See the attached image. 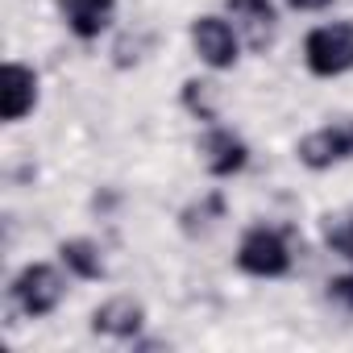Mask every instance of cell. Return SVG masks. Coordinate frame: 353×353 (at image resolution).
I'll return each mask as SVG.
<instances>
[{
	"instance_id": "9a60e30c",
	"label": "cell",
	"mask_w": 353,
	"mask_h": 353,
	"mask_svg": "<svg viewBox=\"0 0 353 353\" xmlns=\"http://www.w3.org/2000/svg\"><path fill=\"white\" fill-rule=\"evenodd\" d=\"M287 5H291L295 13H320V9L332 5V0H287Z\"/></svg>"
},
{
	"instance_id": "6da1fadb",
	"label": "cell",
	"mask_w": 353,
	"mask_h": 353,
	"mask_svg": "<svg viewBox=\"0 0 353 353\" xmlns=\"http://www.w3.org/2000/svg\"><path fill=\"white\" fill-rule=\"evenodd\" d=\"M303 63L316 79H336L353 71V21H332L312 30L303 42Z\"/></svg>"
},
{
	"instance_id": "ba28073f",
	"label": "cell",
	"mask_w": 353,
	"mask_h": 353,
	"mask_svg": "<svg viewBox=\"0 0 353 353\" xmlns=\"http://www.w3.org/2000/svg\"><path fill=\"white\" fill-rule=\"evenodd\" d=\"M225 9L233 13L241 38L254 46V50H266L274 42V30H279V13L270 0H225Z\"/></svg>"
},
{
	"instance_id": "4fadbf2b",
	"label": "cell",
	"mask_w": 353,
	"mask_h": 353,
	"mask_svg": "<svg viewBox=\"0 0 353 353\" xmlns=\"http://www.w3.org/2000/svg\"><path fill=\"white\" fill-rule=\"evenodd\" d=\"M324 241H328L332 254H341V258L353 262V212L324 216Z\"/></svg>"
},
{
	"instance_id": "7c38bea8",
	"label": "cell",
	"mask_w": 353,
	"mask_h": 353,
	"mask_svg": "<svg viewBox=\"0 0 353 353\" xmlns=\"http://www.w3.org/2000/svg\"><path fill=\"white\" fill-rule=\"evenodd\" d=\"M216 221H225V196H221V192L204 196L200 204L183 208V216H179V225H183V233H188V237H200V233H208Z\"/></svg>"
},
{
	"instance_id": "3957f363",
	"label": "cell",
	"mask_w": 353,
	"mask_h": 353,
	"mask_svg": "<svg viewBox=\"0 0 353 353\" xmlns=\"http://www.w3.org/2000/svg\"><path fill=\"white\" fill-rule=\"evenodd\" d=\"M9 295H13V303H17L30 320H42V316H50V312L63 303V279H59L54 266L30 262V266L9 283Z\"/></svg>"
},
{
	"instance_id": "5bb4252c",
	"label": "cell",
	"mask_w": 353,
	"mask_h": 353,
	"mask_svg": "<svg viewBox=\"0 0 353 353\" xmlns=\"http://www.w3.org/2000/svg\"><path fill=\"white\" fill-rule=\"evenodd\" d=\"M183 104L192 117H200L204 125H216V104H212V83L204 79H188L183 83Z\"/></svg>"
},
{
	"instance_id": "5b68a950",
	"label": "cell",
	"mask_w": 353,
	"mask_h": 353,
	"mask_svg": "<svg viewBox=\"0 0 353 353\" xmlns=\"http://www.w3.org/2000/svg\"><path fill=\"white\" fill-rule=\"evenodd\" d=\"M192 46L212 71H229L237 63V34L221 17H196L192 21Z\"/></svg>"
},
{
	"instance_id": "8fae6325",
	"label": "cell",
	"mask_w": 353,
	"mask_h": 353,
	"mask_svg": "<svg viewBox=\"0 0 353 353\" xmlns=\"http://www.w3.org/2000/svg\"><path fill=\"white\" fill-rule=\"evenodd\" d=\"M59 258H63V266H67L75 279H104V254H100V245L88 241V237L63 241V245H59Z\"/></svg>"
},
{
	"instance_id": "30bf717a",
	"label": "cell",
	"mask_w": 353,
	"mask_h": 353,
	"mask_svg": "<svg viewBox=\"0 0 353 353\" xmlns=\"http://www.w3.org/2000/svg\"><path fill=\"white\" fill-rule=\"evenodd\" d=\"M59 13L67 21V30L83 42L100 38L108 26H112V13H117V0H59Z\"/></svg>"
},
{
	"instance_id": "7a4b0ae2",
	"label": "cell",
	"mask_w": 353,
	"mask_h": 353,
	"mask_svg": "<svg viewBox=\"0 0 353 353\" xmlns=\"http://www.w3.org/2000/svg\"><path fill=\"white\" fill-rule=\"evenodd\" d=\"M291 262L295 258H291L287 237L279 229H270V225H254L237 245V266L250 279H283L291 270Z\"/></svg>"
},
{
	"instance_id": "8992f818",
	"label": "cell",
	"mask_w": 353,
	"mask_h": 353,
	"mask_svg": "<svg viewBox=\"0 0 353 353\" xmlns=\"http://www.w3.org/2000/svg\"><path fill=\"white\" fill-rule=\"evenodd\" d=\"M34 104H38V75H34V67L5 63V71H0V117L13 125L26 112H34Z\"/></svg>"
},
{
	"instance_id": "9c48e42d",
	"label": "cell",
	"mask_w": 353,
	"mask_h": 353,
	"mask_svg": "<svg viewBox=\"0 0 353 353\" xmlns=\"http://www.w3.org/2000/svg\"><path fill=\"white\" fill-rule=\"evenodd\" d=\"M141 324H145V307L137 299H129V295H117V299H108V303H100L92 312V332H100V336L133 341L141 332Z\"/></svg>"
},
{
	"instance_id": "52a82bcc",
	"label": "cell",
	"mask_w": 353,
	"mask_h": 353,
	"mask_svg": "<svg viewBox=\"0 0 353 353\" xmlns=\"http://www.w3.org/2000/svg\"><path fill=\"white\" fill-rule=\"evenodd\" d=\"M200 154H204L208 174H216V179H229V174H237V170L250 162V145H245L233 129H221V125H212V129L204 133Z\"/></svg>"
},
{
	"instance_id": "277c9868",
	"label": "cell",
	"mask_w": 353,
	"mask_h": 353,
	"mask_svg": "<svg viewBox=\"0 0 353 353\" xmlns=\"http://www.w3.org/2000/svg\"><path fill=\"white\" fill-rule=\"evenodd\" d=\"M295 154L307 170H328V166L353 158V121H336V125H324V129L307 133L295 145Z\"/></svg>"
}]
</instances>
